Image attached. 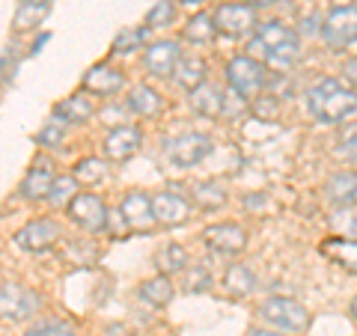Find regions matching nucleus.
Segmentation results:
<instances>
[{
    "instance_id": "40",
    "label": "nucleus",
    "mask_w": 357,
    "mask_h": 336,
    "mask_svg": "<svg viewBox=\"0 0 357 336\" xmlns=\"http://www.w3.org/2000/svg\"><path fill=\"white\" fill-rule=\"evenodd\" d=\"M248 336H286V333H274V330H262V328H253Z\"/></svg>"
},
{
    "instance_id": "8",
    "label": "nucleus",
    "mask_w": 357,
    "mask_h": 336,
    "mask_svg": "<svg viewBox=\"0 0 357 336\" xmlns=\"http://www.w3.org/2000/svg\"><path fill=\"white\" fill-rule=\"evenodd\" d=\"M0 307H3L6 321H27L39 312L42 298L33 292V289L15 283V280H3V289H0Z\"/></svg>"
},
{
    "instance_id": "16",
    "label": "nucleus",
    "mask_w": 357,
    "mask_h": 336,
    "mask_svg": "<svg viewBox=\"0 0 357 336\" xmlns=\"http://www.w3.org/2000/svg\"><path fill=\"white\" fill-rule=\"evenodd\" d=\"M203 241L208 244L211 250H218L223 256H236L248 247V229L241 223H211V227L203 229Z\"/></svg>"
},
{
    "instance_id": "39",
    "label": "nucleus",
    "mask_w": 357,
    "mask_h": 336,
    "mask_svg": "<svg viewBox=\"0 0 357 336\" xmlns=\"http://www.w3.org/2000/svg\"><path fill=\"white\" fill-rule=\"evenodd\" d=\"M342 75H345V81H349V84L357 89V57L345 60V66H342Z\"/></svg>"
},
{
    "instance_id": "23",
    "label": "nucleus",
    "mask_w": 357,
    "mask_h": 336,
    "mask_svg": "<svg viewBox=\"0 0 357 336\" xmlns=\"http://www.w3.org/2000/svg\"><path fill=\"white\" fill-rule=\"evenodd\" d=\"M325 197L333 206H357V173L354 170H340L325 182Z\"/></svg>"
},
{
    "instance_id": "19",
    "label": "nucleus",
    "mask_w": 357,
    "mask_h": 336,
    "mask_svg": "<svg viewBox=\"0 0 357 336\" xmlns=\"http://www.w3.org/2000/svg\"><path fill=\"white\" fill-rule=\"evenodd\" d=\"M191 107H194V114L197 116H203V119H220L223 116V110H227V96L220 93V86L215 84H203V86H197L191 96Z\"/></svg>"
},
{
    "instance_id": "32",
    "label": "nucleus",
    "mask_w": 357,
    "mask_h": 336,
    "mask_svg": "<svg viewBox=\"0 0 357 336\" xmlns=\"http://www.w3.org/2000/svg\"><path fill=\"white\" fill-rule=\"evenodd\" d=\"M146 39H149V27L146 24H143V27H126V30L116 33L110 54H131L137 48H146V45H149Z\"/></svg>"
},
{
    "instance_id": "22",
    "label": "nucleus",
    "mask_w": 357,
    "mask_h": 336,
    "mask_svg": "<svg viewBox=\"0 0 357 336\" xmlns=\"http://www.w3.org/2000/svg\"><path fill=\"white\" fill-rule=\"evenodd\" d=\"M206 75H208V63L199 57V54H182V60L176 63V72H173V81L176 86L194 93L197 86L206 84Z\"/></svg>"
},
{
    "instance_id": "10",
    "label": "nucleus",
    "mask_w": 357,
    "mask_h": 336,
    "mask_svg": "<svg viewBox=\"0 0 357 336\" xmlns=\"http://www.w3.org/2000/svg\"><path fill=\"white\" fill-rule=\"evenodd\" d=\"M66 215H69V220L84 232H102L110 223V217H107L110 208L105 206V199L96 197V194H77L72 199V206L66 208Z\"/></svg>"
},
{
    "instance_id": "7",
    "label": "nucleus",
    "mask_w": 357,
    "mask_h": 336,
    "mask_svg": "<svg viewBox=\"0 0 357 336\" xmlns=\"http://www.w3.org/2000/svg\"><path fill=\"white\" fill-rule=\"evenodd\" d=\"M321 42L333 51H342L357 42V6L354 3L337 6L325 15V21H321Z\"/></svg>"
},
{
    "instance_id": "9",
    "label": "nucleus",
    "mask_w": 357,
    "mask_h": 336,
    "mask_svg": "<svg viewBox=\"0 0 357 336\" xmlns=\"http://www.w3.org/2000/svg\"><path fill=\"white\" fill-rule=\"evenodd\" d=\"M60 238H63V229H60V223L54 220V217L27 220L24 227H21L13 235V241L18 244L21 250H27V253H45V250H51Z\"/></svg>"
},
{
    "instance_id": "17",
    "label": "nucleus",
    "mask_w": 357,
    "mask_h": 336,
    "mask_svg": "<svg viewBox=\"0 0 357 336\" xmlns=\"http://www.w3.org/2000/svg\"><path fill=\"white\" fill-rule=\"evenodd\" d=\"M81 86H84V93H89V96L110 98V96H116L119 89L126 86V75H122L116 66H110V63H96L93 69H86Z\"/></svg>"
},
{
    "instance_id": "37",
    "label": "nucleus",
    "mask_w": 357,
    "mask_h": 336,
    "mask_svg": "<svg viewBox=\"0 0 357 336\" xmlns=\"http://www.w3.org/2000/svg\"><path fill=\"white\" fill-rule=\"evenodd\" d=\"M333 155H337L340 161H349V164H357V128H349L337 140V146H333Z\"/></svg>"
},
{
    "instance_id": "28",
    "label": "nucleus",
    "mask_w": 357,
    "mask_h": 336,
    "mask_svg": "<svg viewBox=\"0 0 357 336\" xmlns=\"http://www.w3.org/2000/svg\"><path fill=\"white\" fill-rule=\"evenodd\" d=\"M191 199H194L197 208H203V211H218V208L227 206V188L218 185V182H199V185H194V190H191Z\"/></svg>"
},
{
    "instance_id": "4",
    "label": "nucleus",
    "mask_w": 357,
    "mask_h": 336,
    "mask_svg": "<svg viewBox=\"0 0 357 336\" xmlns=\"http://www.w3.org/2000/svg\"><path fill=\"white\" fill-rule=\"evenodd\" d=\"M259 316L271 324L274 330H283V333H292V336H301L307 333L310 328V310L301 304L295 298H286V295H277V298H268L262 300L259 307Z\"/></svg>"
},
{
    "instance_id": "21",
    "label": "nucleus",
    "mask_w": 357,
    "mask_h": 336,
    "mask_svg": "<svg viewBox=\"0 0 357 336\" xmlns=\"http://www.w3.org/2000/svg\"><path fill=\"white\" fill-rule=\"evenodd\" d=\"M126 105H128V110L134 116L149 119V116H158L164 110V98H161V93L155 86L137 84V86H131V93L126 96Z\"/></svg>"
},
{
    "instance_id": "2",
    "label": "nucleus",
    "mask_w": 357,
    "mask_h": 336,
    "mask_svg": "<svg viewBox=\"0 0 357 336\" xmlns=\"http://www.w3.org/2000/svg\"><path fill=\"white\" fill-rule=\"evenodd\" d=\"M248 48H253V57H259L268 66H277V69H289L301 57L298 33L283 21H262L259 30L250 36Z\"/></svg>"
},
{
    "instance_id": "35",
    "label": "nucleus",
    "mask_w": 357,
    "mask_h": 336,
    "mask_svg": "<svg viewBox=\"0 0 357 336\" xmlns=\"http://www.w3.org/2000/svg\"><path fill=\"white\" fill-rule=\"evenodd\" d=\"M333 229H340V235L345 238H357V206H342L337 215L331 217Z\"/></svg>"
},
{
    "instance_id": "20",
    "label": "nucleus",
    "mask_w": 357,
    "mask_h": 336,
    "mask_svg": "<svg viewBox=\"0 0 357 336\" xmlns=\"http://www.w3.org/2000/svg\"><path fill=\"white\" fill-rule=\"evenodd\" d=\"M54 116H60L66 125H84L96 116V102L89 98V93H75L69 98H63V102L54 105Z\"/></svg>"
},
{
    "instance_id": "38",
    "label": "nucleus",
    "mask_w": 357,
    "mask_h": 336,
    "mask_svg": "<svg viewBox=\"0 0 357 336\" xmlns=\"http://www.w3.org/2000/svg\"><path fill=\"white\" fill-rule=\"evenodd\" d=\"M24 336H77V333L72 324H66V321H45V324L30 328Z\"/></svg>"
},
{
    "instance_id": "34",
    "label": "nucleus",
    "mask_w": 357,
    "mask_h": 336,
    "mask_svg": "<svg viewBox=\"0 0 357 336\" xmlns=\"http://www.w3.org/2000/svg\"><path fill=\"white\" fill-rule=\"evenodd\" d=\"M63 140H66V122L60 116L48 119V122H45V128L36 134V143L42 149H57Z\"/></svg>"
},
{
    "instance_id": "43",
    "label": "nucleus",
    "mask_w": 357,
    "mask_h": 336,
    "mask_svg": "<svg viewBox=\"0 0 357 336\" xmlns=\"http://www.w3.org/2000/svg\"><path fill=\"white\" fill-rule=\"evenodd\" d=\"M351 319H354V324H357V298L351 300Z\"/></svg>"
},
{
    "instance_id": "25",
    "label": "nucleus",
    "mask_w": 357,
    "mask_h": 336,
    "mask_svg": "<svg viewBox=\"0 0 357 336\" xmlns=\"http://www.w3.org/2000/svg\"><path fill=\"white\" fill-rule=\"evenodd\" d=\"M173 295H176V286H173V280L167 274L149 277V280H143V283H140V298L146 300V304H152L155 310H161V307L170 304Z\"/></svg>"
},
{
    "instance_id": "11",
    "label": "nucleus",
    "mask_w": 357,
    "mask_h": 336,
    "mask_svg": "<svg viewBox=\"0 0 357 336\" xmlns=\"http://www.w3.org/2000/svg\"><path fill=\"white\" fill-rule=\"evenodd\" d=\"M119 217H122V227L131 232H140V235H146L158 227L155 211H152V197L143 194V190H128V194L122 197Z\"/></svg>"
},
{
    "instance_id": "6",
    "label": "nucleus",
    "mask_w": 357,
    "mask_h": 336,
    "mask_svg": "<svg viewBox=\"0 0 357 336\" xmlns=\"http://www.w3.org/2000/svg\"><path fill=\"white\" fill-rule=\"evenodd\" d=\"M215 27L220 36L238 39V36H250V33L259 30V15H256V6L244 3V0H227L220 3L215 13Z\"/></svg>"
},
{
    "instance_id": "24",
    "label": "nucleus",
    "mask_w": 357,
    "mask_h": 336,
    "mask_svg": "<svg viewBox=\"0 0 357 336\" xmlns=\"http://www.w3.org/2000/svg\"><path fill=\"white\" fill-rule=\"evenodd\" d=\"M223 289H227L229 298H248L256 289V274L250 271V265L244 262H232L227 271H223Z\"/></svg>"
},
{
    "instance_id": "30",
    "label": "nucleus",
    "mask_w": 357,
    "mask_h": 336,
    "mask_svg": "<svg viewBox=\"0 0 357 336\" xmlns=\"http://www.w3.org/2000/svg\"><path fill=\"white\" fill-rule=\"evenodd\" d=\"M107 173H110L107 158H96V155H89V158H81V161L72 167V176H75L81 185H86V188L105 182Z\"/></svg>"
},
{
    "instance_id": "15",
    "label": "nucleus",
    "mask_w": 357,
    "mask_h": 336,
    "mask_svg": "<svg viewBox=\"0 0 357 336\" xmlns=\"http://www.w3.org/2000/svg\"><path fill=\"white\" fill-rule=\"evenodd\" d=\"M178 60H182V48L173 39H155L143 48V69L149 77H173Z\"/></svg>"
},
{
    "instance_id": "13",
    "label": "nucleus",
    "mask_w": 357,
    "mask_h": 336,
    "mask_svg": "<svg viewBox=\"0 0 357 336\" xmlns=\"http://www.w3.org/2000/svg\"><path fill=\"white\" fill-rule=\"evenodd\" d=\"M143 146V128L140 125H116V128H110L105 137H102V155L107 161H114V164H122V161H128L134 158V155L140 152Z\"/></svg>"
},
{
    "instance_id": "12",
    "label": "nucleus",
    "mask_w": 357,
    "mask_h": 336,
    "mask_svg": "<svg viewBox=\"0 0 357 336\" xmlns=\"http://www.w3.org/2000/svg\"><path fill=\"white\" fill-rule=\"evenodd\" d=\"M54 182H57V170H54V161L48 155H36V161L30 164V170L24 173L18 185V194L30 199V203H45L51 194Z\"/></svg>"
},
{
    "instance_id": "26",
    "label": "nucleus",
    "mask_w": 357,
    "mask_h": 336,
    "mask_svg": "<svg viewBox=\"0 0 357 336\" xmlns=\"http://www.w3.org/2000/svg\"><path fill=\"white\" fill-rule=\"evenodd\" d=\"M215 36H218L215 15H208V13H194L191 18H188V24L182 27V39L194 42V45H208Z\"/></svg>"
},
{
    "instance_id": "1",
    "label": "nucleus",
    "mask_w": 357,
    "mask_h": 336,
    "mask_svg": "<svg viewBox=\"0 0 357 336\" xmlns=\"http://www.w3.org/2000/svg\"><path fill=\"white\" fill-rule=\"evenodd\" d=\"M307 107L321 125H340L357 116V89L340 77H319L307 89Z\"/></svg>"
},
{
    "instance_id": "5",
    "label": "nucleus",
    "mask_w": 357,
    "mask_h": 336,
    "mask_svg": "<svg viewBox=\"0 0 357 336\" xmlns=\"http://www.w3.org/2000/svg\"><path fill=\"white\" fill-rule=\"evenodd\" d=\"M211 149H215V143H211L208 134H199V131H188V134H178V137L167 140L164 143V155L167 161L178 170H191V167L203 164Z\"/></svg>"
},
{
    "instance_id": "41",
    "label": "nucleus",
    "mask_w": 357,
    "mask_h": 336,
    "mask_svg": "<svg viewBox=\"0 0 357 336\" xmlns=\"http://www.w3.org/2000/svg\"><path fill=\"white\" fill-rule=\"evenodd\" d=\"M244 3H250V6H256V9H262V6H271V3H277V0H244Z\"/></svg>"
},
{
    "instance_id": "29",
    "label": "nucleus",
    "mask_w": 357,
    "mask_h": 336,
    "mask_svg": "<svg viewBox=\"0 0 357 336\" xmlns=\"http://www.w3.org/2000/svg\"><path fill=\"white\" fill-rule=\"evenodd\" d=\"M48 13H51V3H18V9L13 13V30L15 33L36 30Z\"/></svg>"
},
{
    "instance_id": "44",
    "label": "nucleus",
    "mask_w": 357,
    "mask_h": 336,
    "mask_svg": "<svg viewBox=\"0 0 357 336\" xmlns=\"http://www.w3.org/2000/svg\"><path fill=\"white\" fill-rule=\"evenodd\" d=\"M18 3H51V0H18Z\"/></svg>"
},
{
    "instance_id": "33",
    "label": "nucleus",
    "mask_w": 357,
    "mask_h": 336,
    "mask_svg": "<svg viewBox=\"0 0 357 336\" xmlns=\"http://www.w3.org/2000/svg\"><path fill=\"white\" fill-rule=\"evenodd\" d=\"M149 30H164L176 24V0H155V6L146 13V21H143Z\"/></svg>"
},
{
    "instance_id": "18",
    "label": "nucleus",
    "mask_w": 357,
    "mask_h": 336,
    "mask_svg": "<svg viewBox=\"0 0 357 336\" xmlns=\"http://www.w3.org/2000/svg\"><path fill=\"white\" fill-rule=\"evenodd\" d=\"M319 253L331 259L333 265L345 268L349 274H357V238H345V235H333L319 244Z\"/></svg>"
},
{
    "instance_id": "14",
    "label": "nucleus",
    "mask_w": 357,
    "mask_h": 336,
    "mask_svg": "<svg viewBox=\"0 0 357 336\" xmlns=\"http://www.w3.org/2000/svg\"><path fill=\"white\" fill-rule=\"evenodd\" d=\"M191 208H194V199H188L185 194H178V190L167 188V190H158V194H152V211H155V220H158V227H182L191 217Z\"/></svg>"
},
{
    "instance_id": "42",
    "label": "nucleus",
    "mask_w": 357,
    "mask_h": 336,
    "mask_svg": "<svg viewBox=\"0 0 357 336\" xmlns=\"http://www.w3.org/2000/svg\"><path fill=\"white\" fill-rule=\"evenodd\" d=\"M206 0H178V6H203Z\"/></svg>"
},
{
    "instance_id": "27",
    "label": "nucleus",
    "mask_w": 357,
    "mask_h": 336,
    "mask_svg": "<svg viewBox=\"0 0 357 336\" xmlns=\"http://www.w3.org/2000/svg\"><path fill=\"white\" fill-rule=\"evenodd\" d=\"M155 262H158L161 274L173 277V274H185V268L191 265V256H188V250L182 244H164L158 250V256H155Z\"/></svg>"
},
{
    "instance_id": "36",
    "label": "nucleus",
    "mask_w": 357,
    "mask_h": 336,
    "mask_svg": "<svg viewBox=\"0 0 357 336\" xmlns=\"http://www.w3.org/2000/svg\"><path fill=\"white\" fill-rule=\"evenodd\" d=\"M182 283H185L188 292H208L211 289V274L206 271L203 265H188Z\"/></svg>"
},
{
    "instance_id": "31",
    "label": "nucleus",
    "mask_w": 357,
    "mask_h": 336,
    "mask_svg": "<svg viewBox=\"0 0 357 336\" xmlns=\"http://www.w3.org/2000/svg\"><path fill=\"white\" fill-rule=\"evenodd\" d=\"M81 182H77L75 176H57V182H54V188H51V194H48V199H45V203H48L51 208H69L72 206V199L81 194Z\"/></svg>"
},
{
    "instance_id": "3",
    "label": "nucleus",
    "mask_w": 357,
    "mask_h": 336,
    "mask_svg": "<svg viewBox=\"0 0 357 336\" xmlns=\"http://www.w3.org/2000/svg\"><path fill=\"white\" fill-rule=\"evenodd\" d=\"M223 77H227L229 89L244 102H253L256 96H262L268 84V63H262L253 54H238L223 66Z\"/></svg>"
}]
</instances>
